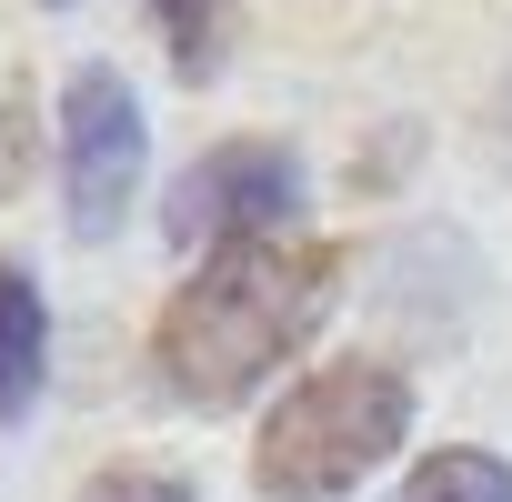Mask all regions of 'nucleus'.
Masks as SVG:
<instances>
[{"mask_svg": "<svg viewBox=\"0 0 512 502\" xmlns=\"http://www.w3.org/2000/svg\"><path fill=\"white\" fill-rule=\"evenodd\" d=\"M342 292V251L312 241V231H272V241H221L211 262L161 302L151 322V372L201 402V412H231L251 402L332 312Z\"/></svg>", "mask_w": 512, "mask_h": 502, "instance_id": "obj_1", "label": "nucleus"}, {"mask_svg": "<svg viewBox=\"0 0 512 502\" xmlns=\"http://www.w3.org/2000/svg\"><path fill=\"white\" fill-rule=\"evenodd\" d=\"M412 442V382L372 352H342L322 372H302L251 442V482L262 502H342L362 472H382Z\"/></svg>", "mask_w": 512, "mask_h": 502, "instance_id": "obj_2", "label": "nucleus"}, {"mask_svg": "<svg viewBox=\"0 0 512 502\" xmlns=\"http://www.w3.org/2000/svg\"><path fill=\"white\" fill-rule=\"evenodd\" d=\"M302 151L292 141H211L171 201H161V231L181 251H221V241H272V231H302Z\"/></svg>", "mask_w": 512, "mask_h": 502, "instance_id": "obj_3", "label": "nucleus"}, {"mask_svg": "<svg viewBox=\"0 0 512 502\" xmlns=\"http://www.w3.org/2000/svg\"><path fill=\"white\" fill-rule=\"evenodd\" d=\"M141 161H151L141 91L111 61H81L61 81V201H71V231L81 241H111L121 231V211L141 191Z\"/></svg>", "mask_w": 512, "mask_h": 502, "instance_id": "obj_4", "label": "nucleus"}, {"mask_svg": "<svg viewBox=\"0 0 512 502\" xmlns=\"http://www.w3.org/2000/svg\"><path fill=\"white\" fill-rule=\"evenodd\" d=\"M51 382V312L21 262H0V422H21Z\"/></svg>", "mask_w": 512, "mask_h": 502, "instance_id": "obj_5", "label": "nucleus"}, {"mask_svg": "<svg viewBox=\"0 0 512 502\" xmlns=\"http://www.w3.org/2000/svg\"><path fill=\"white\" fill-rule=\"evenodd\" d=\"M392 502H512V462L482 452V442H442V452H422L402 472Z\"/></svg>", "mask_w": 512, "mask_h": 502, "instance_id": "obj_6", "label": "nucleus"}, {"mask_svg": "<svg viewBox=\"0 0 512 502\" xmlns=\"http://www.w3.org/2000/svg\"><path fill=\"white\" fill-rule=\"evenodd\" d=\"M151 21H161V51H171L181 81H221L231 31H241V0H151Z\"/></svg>", "mask_w": 512, "mask_h": 502, "instance_id": "obj_7", "label": "nucleus"}, {"mask_svg": "<svg viewBox=\"0 0 512 502\" xmlns=\"http://www.w3.org/2000/svg\"><path fill=\"white\" fill-rule=\"evenodd\" d=\"M71 502H201V492H191V472H171V462H101Z\"/></svg>", "mask_w": 512, "mask_h": 502, "instance_id": "obj_8", "label": "nucleus"}, {"mask_svg": "<svg viewBox=\"0 0 512 502\" xmlns=\"http://www.w3.org/2000/svg\"><path fill=\"white\" fill-rule=\"evenodd\" d=\"M51 11H61V0H51Z\"/></svg>", "mask_w": 512, "mask_h": 502, "instance_id": "obj_9", "label": "nucleus"}]
</instances>
